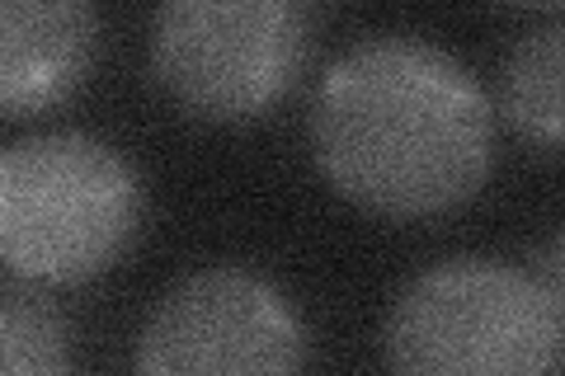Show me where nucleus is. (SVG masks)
Wrapping results in <instances>:
<instances>
[{
    "label": "nucleus",
    "mask_w": 565,
    "mask_h": 376,
    "mask_svg": "<svg viewBox=\"0 0 565 376\" xmlns=\"http://www.w3.org/2000/svg\"><path fill=\"white\" fill-rule=\"evenodd\" d=\"M95 62V0H0V109H52Z\"/></svg>",
    "instance_id": "423d86ee"
},
{
    "label": "nucleus",
    "mask_w": 565,
    "mask_h": 376,
    "mask_svg": "<svg viewBox=\"0 0 565 376\" xmlns=\"http://www.w3.org/2000/svg\"><path fill=\"white\" fill-rule=\"evenodd\" d=\"M519 6H533V10H556V6H565V0H519Z\"/></svg>",
    "instance_id": "9d476101"
},
{
    "label": "nucleus",
    "mask_w": 565,
    "mask_h": 376,
    "mask_svg": "<svg viewBox=\"0 0 565 376\" xmlns=\"http://www.w3.org/2000/svg\"><path fill=\"white\" fill-rule=\"evenodd\" d=\"M137 222V174L109 141L43 132L0 155V255L10 278H99L128 255Z\"/></svg>",
    "instance_id": "f03ea898"
},
{
    "label": "nucleus",
    "mask_w": 565,
    "mask_h": 376,
    "mask_svg": "<svg viewBox=\"0 0 565 376\" xmlns=\"http://www.w3.org/2000/svg\"><path fill=\"white\" fill-rule=\"evenodd\" d=\"M302 57L307 24L297 0H161L151 24L156 85L207 122L274 109Z\"/></svg>",
    "instance_id": "20e7f679"
},
{
    "label": "nucleus",
    "mask_w": 565,
    "mask_h": 376,
    "mask_svg": "<svg viewBox=\"0 0 565 376\" xmlns=\"http://www.w3.org/2000/svg\"><path fill=\"white\" fill-rule=\"evenodd\" d=\"M316 165L377 217H438L490 174V109L444 47L373 39L326 71L311 104Z\"/></svg>",
    "instance_id": "f257e3e1"
},
{
    "label": "nucleus",
    "mask_w": 565,
    "mask_h": 376,
    "mask_svg": "<svg viewBox=\"0 0 565 376\" xmlns=\"http://www.w3.org/2000/svg\"><path fill=\"white\" fill-rule=\"evenodd\" d=\"M504 114L537 147L565 151V24L537 29L514 43L500 76Z\"/></svg>",
    "instance_id": "0eeeda50"
},
{
    "label": "nucleus",
    "mask_w": 565,
    "mask_h": 376,
    "mask_svg": "<svg viewBox=\"0 0 565 376\" xmlns=\"http://www.w3.org/2000/svg\"><path fill=\"white\" fill-rule=\"evenodd\" d=\"M307 357L292 307L245 268H199L156 301L137 339L151 376H278Z\"/></svg>",
    "instance_id": "39448f33"
},
{
    "label": "nucleus",
    "mask_w": 565,
    "mask_h": 376,
    "mask_svg": "<svg viewBox=\"0 0 565 376\" xmlns=\"http://www.w3.org/2000/svg\"><path fill=\"white\" fill-rule=\"evenodd\" d=\"M533 278H537V288L546 292V301H552V311L561 315V330H565V226L546 240V249L537 255Z\"/></svg>",
    "instance_id": "1a4fd4ad"
},
{
    "label": "nucleus",
    "mask_w": 565,
    "mask_h": 376,
    "mask_svg": "<svg viewBox=\"0 0 565 376\" xmlns=\"http://www.w3.org/2000/svg\"><path fill=\"white\" fill-rule=\"evenodd\" d=\"M0 367L10 376H52L66 367V330L57 307L29 288V278H14L0 297Z\"/></svg>",
    "instance_id": "6e6552de"
},
{
    "label": "nucleus",
    "mask_w": 565,
    "mask_h": 376,
    "mask_svg": "<svg viewBox=\"0 0 565 376\" xmlns=\"http://www.w3.org/2000/svg\"><path fill=\"white\" fill-rule=\"evenodd\" d=\"M382 339L396 372L523 376L556 363L565 330L533 273L448 259L396 297Z\"/></svg>",
    "instance_id": "7ed1b4c3"
}]
</instances>
